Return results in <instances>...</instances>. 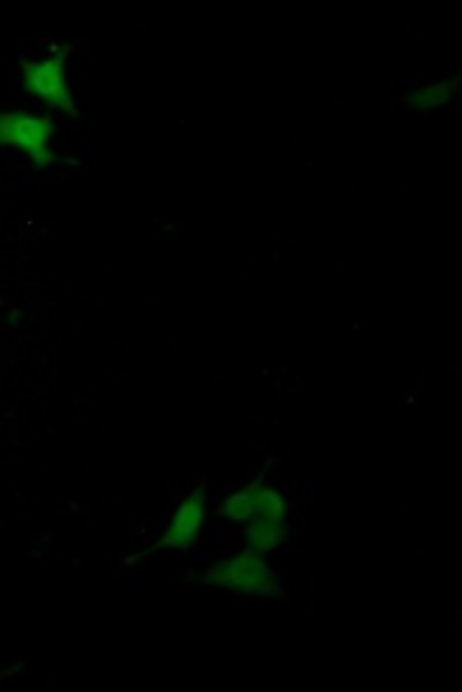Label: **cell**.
I'll return each instance as SVG.
<instances>
[{"mask_svg": "<svg viewBox=\"0 0 462 692\" xmlns=\"http://www.w3.org/2000/svg\"><path fill=\"white\" fill-rule=\"evenodd\" d=\"M72 44L58 49L54 56L42 58V60H24L21 63V86L26 93L35 95L37 100H42L51 109H61L67 116L77 118L79 109L74 102L70 81H67V67L65 60L70 54Z\"/></svg>", "mask_w": 462, "mask_h": 692, "instance_id": "1", "label": "cell"}, {"mask_svg": "<svg viewBox=\"0 0 462 692\" xmlns=\"http://www.w3.org/2000/svg\"><path fill=\"white\" fill-rule=\"evenodd\" d=\"M201 579H206L208 584L222 586V589L245 593V596H280V577L266 566L262 554L250 552V549H245V552L222 563V566L208 568Z\"/></svg>", "mask_w": 462, "mask_h": 692, "instance_id": "2", "label": "cell"}, {"mask_svg": "<svg viewBox=\"0 0 462 692\" xmlns=\"http://www.w3.org/2000/svg\"><path fill=\"white\" fill-rule=\"evenodd\" d=\"M54 132L56 125L51 116H35L31 111L0 114V146L21 150L37 167H49L56 162L54 153H51Z\"/></svg>", "mask_w": 462, "mask_h": 692, "instance_id": "3", "label": "cell"}, {"mask_svg": "<svg viewBox=\"0 0 462 692\" xmlns=\"http://www.w3.org/2000/svg\"><path fill=\"white\" fill-rule=\"evenodd\" d=\"M204 494H206V483H199L197 490L192 492L188 499L181 503V506H178L176 515H174V519H171L165 536H162L158 543H153L151 547H148L141 556L158 554V552H162V549H176V552L190 549L192 543H195V540L199 538L201 524H204V508H206ZM141 556H137V559H141ZM137 559H132V561H137Z\"/></svg>", "mask_w": 462, "mask_h": 692, "instance_id": "4", "label": "cell"}, {"mask_svg": "<svg viewBox=\"0 0 462 692\" xmlns=\"http://www.w3.org/2000/svg\"><path fill=\"white\" fill-rule=\"evenodd\" d=\"M458 90H460V77H453V79L435 81V84L416 88L414 93L402 97V102H407L409 107H414L419 111H430V109L444 107V104L449 102L451 97L458 93Z\"/></svg>", "mask_w": 462, "mask_h": 692, "instance_id": "5", "label": "cell"}, {"mask_svg": "<svg viewBox=\"0 0 462 692\" xmlns=\"http://www.w3.org/2000/svg\"><path fill=\"white\" fill-rule=\"evenodd\" d=\"M268 466H271V462H266L264 469L259 471V476L245 490H238L229 496L225 506H222V515L229 517L231 522H248V519H252V515H255V496L264 483Z\"/></svg>", "mask_w": 462, "mask_h": 692, "instance_id": "6", "label": "cell"}, {"mask_svg": "<svg viewBox=\"0 0 462 692\" xmlns=\"http://www.w3.org/2000/svg\"><path fill=\"white\" fill-rule=\"evenodd\" d=\"M287 531L282 529V524H268V522H252L248 529L243 533V545L245 549L257 554H268L275 552L278 545L285 540Z\"/></svg>", "mask_w": 462, "mask_h": 692, "instance_id": "7", "label": "cell"}, {"mask_svg": "<svg viewBox=\"0 0 462 692\" xmlns=\"http://www.w3.org/2000/svg\"><path fill=\"white\" fill-rule=\"evenodd\" d=\"M259 522H268V524H282L287 519V503L282 499L280 492L271 490V487H266L262 490L259 487V492L255 496V515Z\"/></svg>", "mask_w": 462, "mask_h": 692, "instance_id": "8", "label": "cell"}]
</instances>
